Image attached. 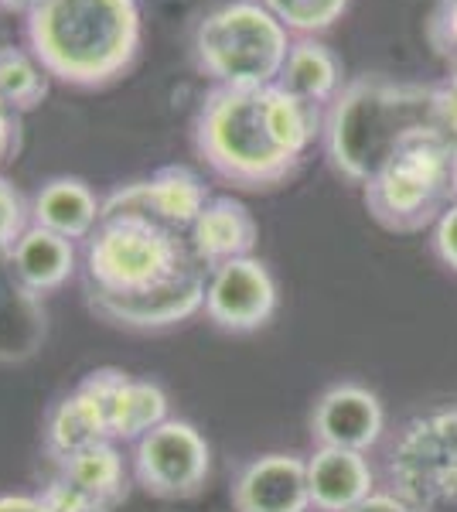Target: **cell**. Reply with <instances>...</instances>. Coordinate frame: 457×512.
Masks as SVG:
<instances>
[{
	"instance_id": "1",
	"label": "cell",
	"mask_w": 457,
	"mask_h": 512,
	"mask_svg": "<svg viewBox=\"0 0 457 512\" xmlns=\"http://www.w3.org/2000/svg\"><path fill=\"white\" fill-rule=\"evenodd\" d=\"M209 274L185 229L137 209H103L82 243L89 311L130 332H161L198 315Z\"/></svg>"
},
{
	"instance_id": "2",
	"label": "cell",
	"mask_w": 457,
	"mask_h": 512,
	"mask_svg": "<svg viewBox=\"0 0 457 512\" xmlns=\"http://www.w3.org/2000/svg\"><path fill=\"white\" fill-rule=\"evenodd\" d=\"M318 110L273 82L256 89L212 86L195 117V151L222 181L267 192L294 175L318 134Z\"/></svg>"
},
{
	"instance_id": "3",
	"label": "cell",
	"mask_w": 457,
	"mask_h": 512,
	"mask_svg": "<svg viewBox=\"0 0 457 512\" xmlns=\"http://www.w3.org/2000/svg\"><path fill=\"white\" fill-rule=\"evenodd\" d=\"M24 41L55 82L103 89L140 55L137 0H31Z\"/></svg>"
},
{
	"instance_id": "4",
	"label": "cell",
	"mask_w": 457,
	"mask_h": 512,
	"mask_svg": "<svg viewBox=\"0 0 457 512\" xmlns=\"http://www.w3.org/2000/svg\"><path fill=\"white\" fill-rule=\"evenodd\" d=\"M427 130H440L437 86L362 76L342 86L328 106L321 137L335 171L355 185H369V178L406 140Z\"/></svg>"
},
{
	"instance_id": "5",
	"label": "cell",
	"mask_w": 457,
	"mask_h": 512,
	"mask_svg": "<svg viewBox=\"0 0 457 512\" xmlns=\"http://www.w3.org/2000/svg\"><path fill=\"white\" fill-rule=\"evenodd\" d=\"M290 31L260 0H229L195 24L191 62L212 86H273L284 72Z\"/></svg>"
},
{
	"instance_id": "6",
	"label": "cell",
	"mask_w": 457,
	"mask_h": 512,
	"mask_svg": "<svg viewBox=\"0 0 457 512\" xmlns=\"http://www.w3.org/2000/svg\"><path fill=\"white\" fill-rule=\"evenodd\" d=\"M457 147L440 130L410 137L365 185V205L379 226L417 233L447 209L454 192Z\"/></svg>"
},
{
	"instance_id": "7",
	"label": "cell",
	"mask_w": 457,
	"mask_h": 512,
	"mask_svg": "<svg viewBox=\"0 0 457 512\" xmlns=\"http://www.w3.org/2000/svg\"><path fill=\"white\" fill-rule=\"evenodd\" d=\"M389 478L406 506H457V410L410 420L389 454Z\"/></svg>"
},
{
	"instance_id": "8",
	"label": "cell",
	"mask_w": 457,
	"mask_h": 512,
	"mask_svg": "<svg viewBox=\"0 0 457 512\" xmlns=\"http://www.w3.org/2000/svg\"><path fill=\"white\" fill-rule=\"evenodd\" d=\"M209 444L188 420H164L134 444V478L157 499H188L209 478Z\"/></svg>"
},
{
	"instance_id": "9",
	"label": "cell",
	"mask_w": 457,
	"mask_h": 512,
	"mask_svg": "<svg viewBox=\"0 0 457 512\" xmlns=\"http://www.w3.org/2000/svg\"><path fill=\"white\" fill-rule=\"evenodd\" d=\"M127 492V461L113 441H103L58 461V472L41 492V502L52 512H113Z\"/></svg>"
},
{
	"instance_id": "10",
	"label": "cell",
	"mask_w": 457,
	"mask_h": 512,
	"mask_svg": "<svg viewBox=\"0 0 457 512\" xmlns=\"http://www.w3.org/2000/svg\"><path fill=\"white\" fill-rule=\"evenodd\" d=\"M205 315L215 328L232 335H246L263 328L277 311V280L267 263L256 256H239L209 274Z\"/></svg>"
},
{
	"instance_id": "11",
	"label": "cell",
	"mask_w": 457,
	"mask_h": 512,
	"mask_svg": "<svg viewBox=\"0 0 457 512\" xmlns=\"http://www.w3.org/2000/svg\"><path fill=\"white\" fill-rule=\"evenodd\" d=\"M82 383L103 400L113 444H137L168 420V393L151 379H134L123 369H93Z\"/></svg>"
},
{
	"instance_id": "12",
	"label": "cell",
	"mask_w": 457,
	"mask_h": 512,
	"mask_svg": "<svg viewBox=\"0 0 457 512\" xmlns=\"http://www.w3.org/2000/svg\"><path fill=\"white\" fill-rule=\"evenodd\" d=\"M209 198V185L198 171H191L188 164H164L151 178L116 188L103 202V209H137L188 233Z\"/></svg>"
},
{
	"instance_id": "13",
	"label": "cell",
	"mask_w": 457,
	"mask_h": 512,
	"mask_svg": "<svg viewBox=\"0 0 457 512\" xmlns=\"http://www.w3.org/2000/svg\"><path fill=\"white\" fill-rule=\"evenodd\" d=\"M382 427H386V414L379 396L359 383H338L324 390L311 414V434L318 448L365 454L382 437Z\"/></svg>"
},
{
	"instance_id": "14",
	"label": "cell",
	"mask_w": 457,
	"mask_h": 512,
	"mask_svg": "<svg viewBox=\"0 0 457 512\" xmlns=\"http://www.w3.org/2000/svg\"><path fill=\"white\" fill-rule=\"evenodd\" d=\"M236 512H307L311 485L307 461L297 454H260L239 472L232 485Z\"/></svg>"
},
{
	"instance_id": "15",
	"label": "cell",
	"mask_w": 457,
	"mask_h": 512,
	"mask_svg": "<svg viewBox=\"0 0 457 512\" xmlns=\"http://www.w3.org/2000/svg\"><path fill=\"white\" fill-rule=\"evenodd\" d=\"M188 239L195 246L198 260L209 270H215L229 260H239V256H253L260 226H256L253 212L239 198L212 195L205 202V209L198 212V219L191 222Z\"/></svg>"
},
{
	"instance_id": "16",
	"label": "cell",
	"mask_w": 457,
	"mask_h": 512,
	"mask_svg": "<svg viewBox=\"0 0 457 512\" xmlns=\"http://www.w3.org/2000/svg\"><path fill=\"white\" fill-rule=\"evenodd\" d=\"M311 506L321 512H348L372 495L376 475L362 451L318 448L307 461Z\"/></svg>"
},
{
	"instance_id": "17",
	"label": "cell",
	"mask_w": 457,
	"mask_h": 512,
	"mask_svg": "<svg viewBox=\"0 0 457 512\" xmlns=\"http://www.w3.org/2000/svg\"><path fill=\"white\" fill-rule=\"evenodd\" d=\"M99 216H103V202L93 195V188L82 178H52L38 188L31 198V222L48 233H58L65 239H82L86 243L89 233L96 229Z\"/></svg>"
},
{
	"instance_id": "18",
	"label": "cell",
	"mask_w": 457,
	"mask_h": 512,
	"mask_svg": "<svg viewBox=\"0 0 457 512\" xmlns=\"http://www.w3.org/2000/svg\"><path fill=\"white\" fill-rule=\"evenodd\" d=\"M103 441H110L103 400L79 379L76 390L65 396V400H58L55 410L48 414L45 451L58 465V461L72 458V454H79L86 448H96V444H103Z\"/></svg>"
},
{
	"instance_id": "19",
	"label": "cell",
	"mask_w": 457,
	"mask_h": 512,
	"mask_svg": "<svg viewBox=\"0 0 457 512\" xmlns=\"http://www.w3.org/2000/svg\"><path fill=\"white\" fill-rule=\"evenodd\" d=\"M7 270L28 287L31 294H52L69 284L76 274V243L41 226H31L7 256Z\"/></svg>"
},
{
	"instance_id": "20",
	"label": "cell",
	"mask_w": 457,
	"mask_h": 512,
	"mask_svg": "<svg viewBox=\"0 0 457 512\" xmlns=\"http://www.w3.org/2000/svg\"><path fill=\"white\" fill-rule=\"evenodd\" d=\"M277 86L301 99L304 106H331L335 96L342 93V62L328 45L314 38H297L287 52L284 72H280Z\"/></svg>"
},
{
	"instance_id": "21",
	"label": "cell",
	"mask_w": 457,
	"mask_h": 512,
	"mask_svg": "<svg viewBox=\"0 0 457 512\" xmlns=\"http://www.w3.org/2000/svg\"><path fill=\"white\" fill-rule=\"evenodd\" d=\"M45 308L11 270H0V362H24L45 345Z\"/></svg>"
},
{
	"instance_id": "22",
	"label": "cell",
	"mask_w": 457,
	"mask_h": 512,
	"mask_svg": "<svg viewBox=\"0 0 457 512\" xmlns=\"http://www.w3.org/2000/svg\"><path fill=\"white\" fill-rule=\"evenodd\" d=\"M48 82H52V76L41 69V62L28 48L0 45V99H4L18 117L38 110V106L45 103Z\"/></svg>"
},
{
	"instance_id": "23",
	"label": "cell",
	"mask_w": 457,
	"mask_h": 512,
	"mask_svg": "<svg viewBox=\"0 0 457 512\" xmlns=\"http://www.w3.org/2000/svg\"><path fill=\"white\" fill-rule=\"evenodd\" d=\"M260 4L284 24L290 35L314 38L328 31L335 21H342L352 0H260Z\"/></svg>"
},
{
	"instance_id": "24",
	"label": "cell",
	"mask_w": 457,
	"mask_h": 512,
	"mask_svg": "<svg viewBox=\"0 0 457 512\" xmlns=\"http://www.w3.org/2000/svg\"><path fill=\"white\" fill-rule=\"evenodd\" d=\"M31 226H35L31 222V202L21 195V188L0 178V256H11V250Z\"/></svg>"
},
{
	"instance_id": "25",
	"label": "cell",
	"mask_w": 457,
	"mask_h": 512,
	"mask_svg": "<svg viewBox=\"0 0 457 512\" xmlns=\"http://www.w3.org/2000/svg\"><path fill=\"white\" fill-rule=\"evenodd\" d=\"M434 253L447 270L457 274V202L447 205L434 222Z\"/></svg>"
},
{
	"instance_id": "26",
	"label": "cell",
	"mask_w": 457,
	"mask_h": 512,
	"mask_svg": "<svg viewBox=\"0 0 457 512\" xmlns=\"http://www.w3.org/2000/svg\"><path fill=\"white\" fill-rule=\"evenodd\" d=\"M430 35L444 52H457V0H444L437 11L434 24H430Z\"/></svg>"
},
{
	"instance_id": "27",
	"label": "cell",
	"mask_w": 457,
	"mask_h": 512,
	"mask_svg": "<svg viewBox=\"0 0 457 512\" xmlns=\"http://www.w3.org/2000/svg\"><path fill=\"white\" fill-rule=\"evenodd\" d=\"M18 113L11 110V106L0 99V164H4L7 158H11L14 151H18Z\"/></svg>"
},
{
	"instance_id": "28",
	"label": "cell",
	"mask_w": 457,
	"mask_h": 512,
	"mask_svg": "<svg viewBox=\"0 0 457 512\" xmlns=\"http://www.w3.org/2000/svg\"><path fill=\"white\" fill-rule=\"evenodd\" d=\"M348 512H417V509L406 506V502L396 492H372L369 499L359 502V506L348 509Z\"/></svg>"
},
{
	"instance_id": "29",
	"label": "cell",
	"mask_w": 457,
	"mask_h": 512,
	"mask_svg": "<svg viewBox=\"0 0 457 512\" xmlns=\"http://www.w3.org/2000/svg\"><path fill=\"white\" fill-rule=\"evenodd\" d=\"M0 512H52L41 495H0Z\"/></svg>"
},
{
	"instance_id": "30",
	"label": "cell",
	"mask_w": 457,
	"mask_h": 512,
	"mask_svg": "<svg viewBox=\"0 0 457 512\" xmlns=\"http://www.w3.org/2000/svg\"><path fill=\"white\" fill-rule=\"evenodd\" d=\"M31 0H0V11H11V14H28Z\"/></svg>"
},
{
	"instance_id": "31",
	"label": "cell",
	"mask_w": 457,
	"mask_h": 512,
	"mask_svg": "<svg viewBox=\"0 0 457 512\" xmlns=\"http://www.w3.org/2000/svg\"><path fill=\"white\" fill-rule=\"evenodd\" d=\"M454 192H457V171H454Z\"/></svg>"
}]
</instances>
